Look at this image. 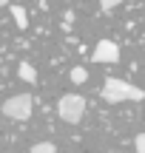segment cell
<instances>
[{
	"label": "cell",
	"mask_w": 145,
	"mask_h": 153,
	"mask_svg": "<svg viewBox=\"0 0 145 153\" xmlns=\"http://www.w3.org/2000/svg\"><path fill=\"white\" fill-rule=\"evenodd\" d=\"M100 97L105 99L108 105H120V102H142L145 99V91L140 85H131V82L120 79V76H108L102 82V91Z\"/></svg>",
	"instance_id": "cell-1"
},
{
	"label": "cell",
	"mask_w": 145,
	"mask_h": 153,
	"mask_svg": "<svg viewBox=\"0 0 145 153\" xmlns=\"http://www.w3.org/2000/svg\"><path fill=\"white\" fill-rule=\"evenodd\" d=\"M57 116L68 125H77L85 116V99L80 94H63L60 102H57Z\"/></svg>",
	"instance_id": "cell-2"
},
{
	"label": "cell",
	"mask_w": 145,
	"mask_h": 153,
	"mask_svg": "<svg viewBox=\"0 0 145 153\" xmlns=\"http://www.w3.org/2000/svg\"><path fill=\"white\" fill-rule=\"evenodd\" d=\"M31 111H34V99L31 94H17V97H9L3 102V116L11 122H26L31 119Z\"/></svg>",
	"instance_id": "cell-3"
},
{
	"label": "cell",
	"mask_w": 145,
	"mask_h": 153,
	"mask_svg": "<svg viewBox=\"0 0 145 153\" xmlns=\"http://www.w3.org/2000/svg\"><path fill=\"white\" fill-rule=\"evenodd\" d=\"M94 62H120V45L114 40H100L94 45V54H91Z\"/></svg>",
	"instance_id": "cell-4"
},
{
	"label": "cell",
	"mask_w": 145,
	"mask_h": 153,
	"mask_svg": "<svg viewBox=\"0 0 145 153\" xmlns=\"http://www.w3.org/2000/svg\"><path fill=\"white\" fill-rule=\"evenodd\" d=\"M17 76H20L23 82H37V71H34L31 62H20V65H17Z\"/></svg>",
	"instance_id": "cell-5"
},
{
	"label": "cell",
	"mask_w": 145,
	"mask_h": 153,
	"mask_svg": "<svg viewBox=\"0 0 145 153\" xmlns=\"http://www.w3.org/2000/svg\"><path fill=\"white\" fill-rule=\"evenodd\" d=\"M9 11H11V17H14L17 28H28V14H26L23 6H9Z\"/></svg>",
	"instance_id": "cell-6"
},
{
	"label": "cell",
	"mask_w": 145,
	"mask_h": 153,
	"mask_svg": "<svg viewBox=\"0 0 145 153\" xmlns=\"http://www.w3.org/2000/svg\"><path fill=\"white\" fill-rule=\"evenodd\" d=\"M85 79H88V71H85L83 65H74L71 68V82H74V85H83Z\"/></svg>",
	"instance_id": "cell-7"
},
{
	"label": "cell",
	"mask_w": 145,
	"mask_h": 153,
	"mask_svg": "<svg viewBox=\"0 0 145 153\" xmlns=\"http://www.w3.org/2000/svg\"><path fill=\"white\" fill-rule=\"evenodd\" d=\"M31 153H57V148H54V142H37V145H31Z\"/></svg>",
	"instance_id": "cell-8"
},
{
	"label": "cell",
	"mask_w": 145,
	"mask_h": 153,
	"mask_svg": "<svg viewBox=\"0 0 145 153\" xmlns=\"http://www.w3.org/2000/svg\"><path fill=\"white\" fill-rule=\"evenodd\" d=\"M120 3H125V0H100V9L102 11H111V9H117Z\"/></svg>",
	"instance_id": "cell-9"
},
{
	"label": "cell",
	"mask_w": 145,
	"mask_h": 153,
	"mask_svg": "<svg viewBox=\"0 0 145 153\" xmlns=\"http://www.w3.org/2000/svg\"><path fill=\"white\" fill-rule=\"evenodd\" d=\"M134 145H137V153H145V133H137Z\"/></svg>",
	"instance_id": "cell-10"
}]
</instances>
